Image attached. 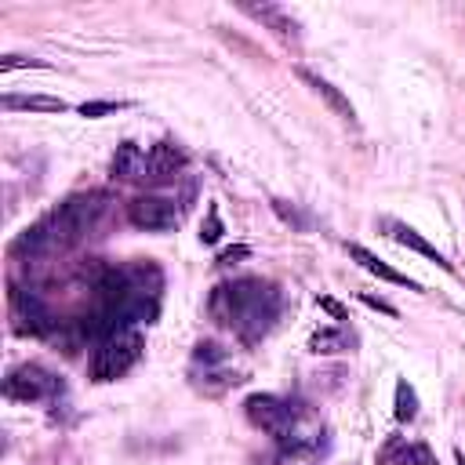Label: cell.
I'll return each instance as SVG.
<instances>
[{"mask_svg": "<svg viewBox=\"0 0 465 465\" xmlns=\"http://www.w3.org/2000/svg\"><path fill=\"white\" fill-rule=\"evenodd\" d=\"M378 461L381 465H436V458L425 443H411L403 436H389L385 447L378 450Z\"/></svg>", "mask_w": 465, "mask_h": 465, "instance_id": "obj_9", "label": "cell"}, {"mask_svg": "<svg viewBox=\"0 0 465 465\" xmlns=\"http://www.w3.org/2000/svg\"><path fill=\"white\" fill-rule=\"evenodd\" d=\"M240 11H247L251 18L265 22L269 29H276L283 40H298V22L291 11H283L280 4H240Z\"/></svg>", "mask_w": 465, "mask_h": 465, "instance_id": "obj_10", "label": "cell"}, {"mask_svg": "<svg viewBox=\"0 0 465 465\" xmlns=\"http://www.w3.org/2000/svg\"><path fill=\"white\" fill-rule=\"evenodd\" d=\"M182 167H185V153L174 142H156L149 149V160H145V178L149 182H171Z\"/></svg>", "mask_w": 465, "mask_h": 465, "instance_id": "obj_8", "label": "cell"}, {"mask_svg": "<svg viewBox=\"0 0 465 465\" xmlns=\"http://www.w3.org/2000/svg\"><path fill=\"white\" fill-rule=\"evenodd\" d=\"M211 316L225 327H232L243 341H258L280 316V291L269 280L243 276L232 283H218L207 302Z\"/></svg>", "mask_w": 465, "mask_h": 465, "instance_id": "obj_1", "label": "cell"}, {"mask_svg": "<svg viewBox=\"0 0 465 465\" xmlns=\"http://www.w3.org/2000/svg\"><path fill=\"white\" fill-rule=\"evenodd\" d=\"M396 418L400 421H414L418 418V392L407 381H396Z\"/></svg>", "mask_w": 465, "mask_h": 465, "instance_id": "obj_17", "label": "cell"}, {"mask_svg": "<svg viewBox=\"0 0 465 465\" xmlns=\"http://www.w3.org/2000/svg\"><path fill=\"white\" fill-rule=\"evenodd\" d=\"M142 352H145V338L138 331H131V327L116 331L105 341H98L94 360H91V378L94 381H116L142 360Z\"/></svg>", "mask_w": 465, "mask_h": 465, "instance_id": "obj_3", "label": "cell"}, {"mask_svg": "<svg viewBox=\"0 0 465 465\" xmlns=\"http://www.w3.org/2000/svg\"><path fill=\"white\" fill-rule=\"evenodd\" d=\"M218 236H222V222H218V211L211 207V211H207V225L200 229V240H203V243H214Z\"/></svg>", "mask_w": 465, "mask_h": 465, "instance_id": "obj_20", "label": "cell"}, {"mask_svg": "<svg viewBox=\"0 0 465 465\" xmlns=\"http://www.w3.org/2000/svg\"><path fill=\"white\" fill-rule=\"evenodd\" d=\"M320 305H323L327 312H334L338 320H345V312H341V305H338V302H331V298H320Z\"/></svg>", "mask_w": 465, "mask_h": 465, "instance_id": "obj_22", "label": "cell"}, {"mask_svg": "<svg viewBox=\"0 0 465 465\" xmlns=\"http://www.w3.org/2000/svg\"><path fill=\"white\" fill-rule=\"evenodd\" d=\"M385 232H389V236H392L400 247H411V251L425 254L429 262H436L440 269H450V262H447V258H443V254H440V251H436V247H432V243H429V240H425L418 229H411V225H403V222H392V218H385Z\"/></svg>", "mask_w": 465, "mask_h": 465, "instance_id": "obj_11", "label": "cell"}, {"mask_svg": "<svg viewBox=\"0 0 465 465\" xmlns=\"http://www.w3.org/2000/svg\"><path fill=\"white\" fill-rule=\"evenodd\" d=\"M4 109H33V113H65L69 105L51 94H4Z\"/></svg>", "mask_w": 465, "mask_h": 465, "instance_id": "obj_15", "label": "cell"}, {"mask_svg": "<svg viewBox=\"0 0 465 465\" xmlns=\"http://www.w3.org/2000/svg\"><path fill=\"white\" fill-rule=\"evenodd\" d=\"M349 258L352 262H360L367 272H374L378 280H385V283H396V287H407V291H421V283H414L411 276H403V272H396L392 265H385L378 254H371L367 247H360V243H349Z\"/></svg>", "mask_w": 465, "mask_h": 465, "instance_id": "obj_12", "label": "cell"}, {"mask_svg": "<svg viewBox=\"0 0 465 465\" xmlns=\"http://www.w3.org/2000/svg\"><path fill=\"white\" fill-rule=\"evenodd\" d=\"M458 465H465V454H461V450H458Z\"/></svg>", "mask_w": 465, "mask_h": 465, "instance_id": "obj_23", "label": "cell"}, {"mask_svg": "<svg viewBox=\"0 0 465 465\" xmlns=\"http://www.w3.org/2000/svg\"><path fill=\"white\" fill-rule=\"evenodd\" d=\"M145 160H149V156H145L134 142L116 145V156H113V178H124V182L145 178Z\"/></svg>", "mask_w": 465, "mask_h": 465, "instance_id": "obj_14", "label": "cell"}, {"mask_svg": "<svg viewBox=\"0 0 465 465\" xmlns=\"http://www.w3.org/2000/svg\"><path fill=\"white\" fill-rule=\"evenodd\" d=\"M0 69H4V73H11V69H47V62L25 58V54H4V58H0Z\"/></svg>", "mask_w": 465, "mask_h": 465, "instance_id": "obj_18", "label": "cell"}, {"mask_svg": "<svg viewBox=\"0 0 465 465\" xmlns=\"http://www.w3.org/2000/svg\"><path fill=\"white\" fill-rule=\"evenodd\" d=\"M127 222L145 232H167L178 225V207L167 196H134L127 203Z\"/></svg>", "mask_w": 465, "mask_h": 465, "instance_id": "obj_6", "label": "cell"}, {"mask_svg": "<svg viewBox=\"0 0 465 465\" xmlns=\"http://www.w3.org/2000/svg\"><path fill=\"white\" fill-rule=\"evenodd\" d=\"M102 211H105V203H102V196H98V193L62 200L47 218H40L44 236H47V251H62V247L80 243V240L98 225Z\"/></svg>", "mask_w": 465, "mask_h": 465, "instance_id": "obj_2", "label": "cell"}, {"mask_svg": "<svg viewBox=\"0 0 465 465\" xmlns=\"http://www.w3.org/2000/svg\"><path fill=\"white\" fill-rule=\"evenodd\" d=\"M298 76H302V80H305V84H309L316 94H323V98H327V105H331V109H334L341 120H349V124L356 120L352 102H349V98H345V94H341V91H338L331 80H323V76H316V73H309V69H298Z\"/></svg>", "mask_w": 465, "mask_h": 465, "instance_id": "obj_13", "label": "cell"}, {"mask_svg": "<svg viewBox=\"0 0 465 465\" xmlns=\"http://www.w3.org/2000/svg\"><path fill=\"white\" fill-rule=\"evenodd\" d=\"M116 109H127V102H84L80 105V116H105V113H116Z\"/></svg>", "mask_w": 465, "mask_h": 465, "instance_id": "obj_19", "label": "cell"}, {"mask_svg": "<svg viewBox=\"0 0 465 465\" xmlns=\"http://www.w3.org/2000/svg\"><path fill=\"white\" fill-rule=\"evenodd\" d=\"M243 411H247L251 425L272 432L276 440H287L291 429H294V407L283 396H276V392H254V396H247Z\"/></svg>", "mask_w": 465, "mask_h": 465, "instance_id": "obj_5", "label": "cell"}, {"mask_svg": "<svg viewBox=\"0 0 465 465\" xmlns=\"http://www.w3.org/2000/svg\"><path fill=\"white\" fill-rule=\"evenodd\" d=\"M54 392H62V381L40 363H22L4 378V396L15 403H40V400H51Z\"/></svg>", "mask_w": 465, "mask_h": 465, "instance_id": "obj_4", "label": "cell"}, {"mask_svg": "<svg viewBox=\"0 0 465 465\" xmlns=\"http://www.w3.org/2000/svg\"><path fill=\"white\" fill-rule=\"evenodd\" d=\"M349 345H352V338L341 327H323V331H316L309 338V349L312 352H345Z\"/></svg>", "mask_w": 465, "mask_h": 465, "instance_id": "obj_16", "label": "cell"}, {"mask_svg": "<svg viewBox=\"0 0 465 465\" xmlns=\"http://www.w3.org/2000/svg\"><path fill=\"white\" fill-rule=\"evenodd\" d=\"M51 327H54V320L44 309V302L36 294L15 291V331L18 334H47Z\"/></svg>", "mask_w": 465, "mask_h": 465, "instance_id": "obj_7", "label": "cell"}, {"mask_svg": "<svg viewBox=\"0 0 465 465\" xmlns=\"http://www.w3.org/2000/svg\"><path fill=\"white\" fill-rule=\"evenodd\" d=\"M247 254H251V251H247L243 243H240V247H229V251H222V254H218V265H232L236 258H247Z\"/></svg>", "mask_w": 465, "mask_h": 465, "instance_id": "obj_21", "label": "cell"}]
</instances>
